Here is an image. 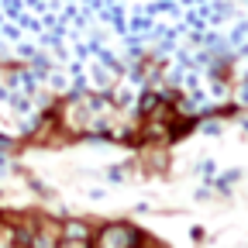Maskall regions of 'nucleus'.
Wrapping results in <instances>:
<instances>
[{
	"label": "nucleus",
	"mask_w": 248,
	"mask_h": 248,
	"mask_svg": "<svg viewBox=\"0 0 248 248\" xmlns=\"http://www.w3.org/2000/svg\"><path fill=\"white\" fill-rule=\"evenodd\" d=\"M55 248H90V234L83 228H69V234H62Z\"/></svg>",
	"instance_id": "f03ea898"
},
{
	"label": "nucleus",
	"mask_w": 248,
	"mask_h": 248,
	"mask_svg": "<svg viewBox=\"0 0 248 248\" xmlns=\"http://www.w3.org/2000/svg\"><path fill=\"white\" fill-rule=\"evenodd\" d=\"M135 248H138V245H135Z\"/></svg>",
	"instance_id": "7ed1b4c3"
},
{
	"label": "nucleus",
	"mask_w": 248,
	"mask_h": 248,
	"mask_svg": "<svg viewBox=\"0 0 248 248\" xmlns=\"http://www.w3.org/2000/svg\"><path fill=\"white\" fill-rule=\"evenodd\" d=\"M138 241H141V234L131 224H104L90 238V248H135Z\"/></svg>",
	"instance_id": "f257e3e1"
}]
</instances>
